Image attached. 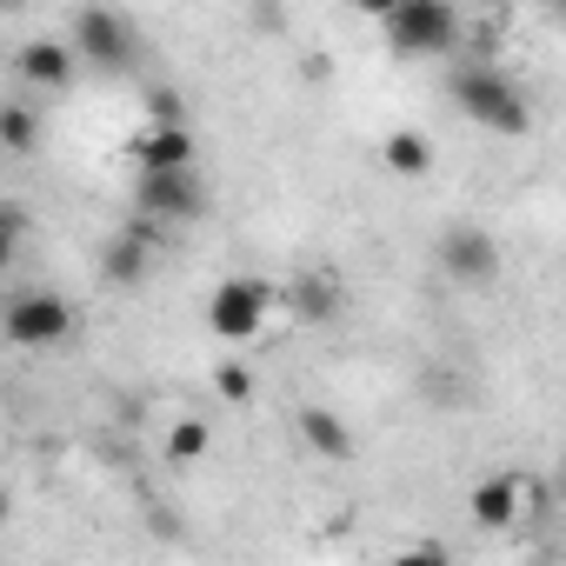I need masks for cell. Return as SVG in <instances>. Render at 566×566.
<instances>
[{
    "mask_svg": "<svg viewBox=\"0 0 566 566\" xmlns=\"http://www.w3.org/2000/svg\"><path fill=\"white\" fill-rule=\"evenodd\" d=\"M266 307H273V287H266V280H253V273H227L220 287L207 294V327H213V340L247 347V340L266 327Z\"/></svg>",
    "mask_w": 566,
    "mask_h": 566,
    "instance_id": "cell-3",
    "label": "cell"
},
{
    "mask_svg": "<svg viewBox=\"0 0 566 566\" xmlns=\"http://www.w3.org/2000/svg\"><path fill=\"white\" fill-rule=\"evenodd\" d=\"M134 213L147 227H187L207 213V180L187 167V174H134Z\"/></svg>",
    "mask_w": 566,
    "mask_h": 566,
    "instance_id": "cell-5",
    "label": "cell"
},
{
    "mask_svg": "<svg viewBox=\"0 0 566 566\" xmlns=\"http://www.w3.org/2000/svg\"><path fill=\"white\" fill-rule=\"evenodd\" d=\"M207 447H213V427H207V420H174V427H167V460H174V467L207 460Z\"/></svg>",
    "mask_w": 566,
    "mask_h": 566,
    "instance_id": "cell-16",
    "label": "cell"
},
{
    "mask_svg": "<svg viewBox=\"0 0 566 566\" xmlns=\"http://www.w3.org/2000/svg\"><path fill=\"white\" fill-rule=\"evenodd\" d=\"M387 566H453V559H447V546H433V539H413V546H400Z\"/></svg>",
    "mask_w": 566,
    "mask_h": 566,
    "instance_id": "cell-19",
    "label": "cell"
},
{
    "mask_svg": "<svg viewBox=\"0 0 566 566\" xmlns=\"http://www.w3.org/2000/svg\"><path fill=\"white\" fill-rule=\"evenodd\" d=\"M14 67H21V81H34V87H67V81H74V54H67V41H28Z\"/></svg>",
    "mask_w": 566,
    "mask_h": 566,
    "instance_id": "cell-13",
    "label": "cell"
},
{
    "mask_svg": "<svg viewBox=\"0 0 566 566\" xmlns=\"http://www.w3.org/2000/svg\"><path fill=\"white\" fill-rule=\"evenodd\" d=\"M8 513H14V493H8V486H0V526H8Z\"/></svg>",
    "mask_w": 566,
    "mask_h": 566,
    "instance_id": "cell-20",
    "label": "cell"
},
{
    "mask_svg": "<svg viewBox=\"0 0 566 566\" xmlns=\"http://www.w3.org/2000/svg\"><path fill=\"white\" fill-rule=\"evenodd\" d=\"M213 394H220L227 407H247V400H253V374H247V360H220V367H213Z\"/></svg>",
    "mask_w": 566,
    "mask_h": 566,
    "instance_id": "cell-18",
    "label": "cell"
},
{
    "mask_svg": "<svg viewBox=\"0 0 566 566\" xmlns=\"http://www.w3.org/2000/svg\"><path fill=\"white\" fill-rule=\"evenodd\" d=\"M447 94H453V101H460V114H467V120H480L486 134H526V127H533L526 87H520L506 67H493V61H460V67H453V81H447Z\"/></svg>",
    "mask_w": 566,
    "mask_h": 566,
    "instance_id": "cell-1",
    "label": "cell"
},
{
    "mask_svg": "<svg viewBox=\"0 0 566 566\" xmlns=\"http://www.w3.org/2000/svg\"><path fill=\"white\" fill-rule=\"evenodd\" d=\"M67 54H87L94 67H127V54H134V21L114 14V8H87V14H74V28H67Z\"/></svg>",
    "mask_w": 566,
    "mask_h": 566,
    "instance_id": "cell-7",
    "label": "cell"
},
{
    "mask_svg": "<svg viewBox=\"0 0 566 566\" xmlns=\"http://www.w3.org/2000/svg\"><path fill=\"white\" fill-rule=\"evenodd\" d=\"M294 433H301V447H307V453H321V460H334V467H340V460H354V447H360V440H354V427H347L334 407H301V413H294Z\"/></svg>",
    "mask_w": 566,
    "mask_h": 566,
    "instance_id": "cell-12",
    "label": "cell"
},
{
    "mask_svg": "<svg viewBox=\"0 0 566 566\" xmlns=\"http://www.w3.org/2000/svg\"><path fill=\"white\" fill-rule=\"evenodd\" d=\"M380 34L400 61H427L467 41V14L447 8V0H400V8H380Z\"/></svg>",
    "mask_w": 566,
    "mask_h": 566,
    "instance_id": "cell-2",
    "label": "cell"
},
{
    "mask_svg": "<svg viewBox=\"0 0 566 566\" xmlns=\"http://www.w3.org/2000/svg\"><path fill=\"white\" fill-rule=\"evenodd\" d=\"M127 154L140 174H187L193 167V127H140Z\"/></svg>",
    "mask_w": 566,
    "mask_h": 566,
    "instance_id": "cell-10",
    "label": "cell"
},
{
    "mask_svg": "<svg viewBox=\"0 0 566 566\" xmlns=\"http://www.w3.org/2000/svg\"><path fill=\"white\" fill-rule=\"evenodd\" d=\"M28 227H34V220H28V207H21V200H0V273H8V266H14V253L28 247Z\"/></svg>",
    "mask_w": 566,
    "mask_h": 566,
    "instance_id": "cell-17",
    "label": "cell"
},
{
    "mask_svg": "<svg viewBox=\"0 0 566 566\" xmlns=\"http://www.w3.org/2000/svg\"><path fill=\"white\" fill-rule=\"evenodd\" d=\"M0 334H8L14 347L41 354V347H61L74 334V307L54 294V287H34V294H14L8 307H0Z\"/></svg>",
    "mask_w": 566,
    "mask_h": 566,
    "instance_id": "cell-4",
    "label": "cell"
},
{
    "mask_svg": "<svg viewBox=\"0 0 566 566\" xmlns=\"http://www.w3.org/2000/svg\"><path fill=\"white\" fill-rule=\"evenodd\" d=\"M380 160H387V174L420 180V174H433V140H427L420 127H394V134L380 140Z\"/></svg>",
    "mask_w": 566,
    "mask_h": 566,
    "instance_id": "cell-14",
    "label": "cell"
},
{
    "mask_svg": "<svg viewBox=\"0 0 566 566\" xmlns=\"http://www.w3.org/2000/svg\"><path fill=\"white\" fill-rule=\"evenodd\" d=\"M154 247H160V227H147L140 213L120 220L107 233V247H101V280H107V287H140L147 266H154Z\"/></svg>",
    "mask_w": 566,
    "mask_h": 566,
    "instance_id": "cell-8",
    "label": "cell"
},
{
    "mask_svg": "<svg viewBox=\"0 0 566 566\" xmlns=\"http://www.w3.org/2000/svg\"><path fill=\"white\" fill-rule=\"evenodd\" d=\"M340 307H347V280L334 266H301V280H294V314L307 327H334Z\"/></svg>",
    "mask_w": 566,
    "mask_h": 566,
    "instance_id": "cell-9",
    "label": "cell"
},
{
    "mask_svg": "<svg viewBox=\"0 0 566 566\" xmlns=\"http://www.w3.org/2000/svg\"><path fill=\"white\" fill-rule=\"evenodd\" d=\"M467 513H473L480 533H513V526H520V480H513V473H486V480H473Z\"/></svg>",
    "mask_w": 566,
    "mask_h": 566,
    "instance_id": "cell-11",
    "label": "cell"
},
{
    "mask_svg": "<svg viewBox=\"0 0 566 566\" xmlns=\"http://www.w3.org/2000/svg\"><path fill=\"white\" fill-rule=\"evenodd\" d=\"M433 266H440L447 280H460V287H486V280L500 273V240H493L486 227L460 220V227H447V233L433 240Z\"/></svg>",
    "mask_w": 566,
    "mask_h": 566,
    "instance_id": "cell-6",
    "label": "cell"
},
{
    "mask_svg": "<svg viewBox=\"0 0 566 566\" xmlns=\"http://www.w3.org/2000/svg\"><path fill=\"white\" fill-rule=\"evenodd\" d=\"M41 107H28V101H8L0 107V154H34L41 147Z\"/></svg>",
    "mask_w": 566,
    "mask_h": 566,
    "instance_id": "cell-15",
    "label": "cell"
}]
</instances>
